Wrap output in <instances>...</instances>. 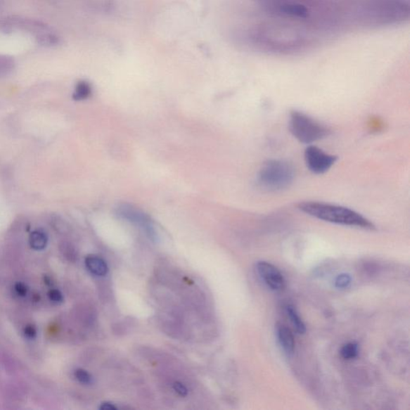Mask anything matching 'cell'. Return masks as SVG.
I'll return each instance as SVG.
<instances>
[{
    "label": "cell",
    "instance_id": "14",
    "mask_svg": "<svg viewBox=\"0 0 410 410\" xmlns=\"http://www.w3.org/2000/svg\"><path fill=\"white\" fill-rule=\"evenodd\" d=\"M91 89L88 82H80L77 84L75 89L73 98L76 101H83L89 98L91 95Z\"/></svg>",
    "mask_w": 410,
    "mask_h": 410
},
{
    "label": "cell",
    "instance_id": "8",
    "mask_svg": "<svg viewBox=\"0 0 410 410\" xmlns=\"http://www.w3.org/2000/svg\"><path fill=\"white\" fill-rule=\"evenodd\" d=\"M117 213L120 217L134 223L141 227L150 238L155 239L157 234L153 227L152 219L136 207L129 205H120L117 209Z\"/></svg>",
    "mask_w": 410,
    "mask_h": 410
},
{
    "label": "cell",
    "instance_id": "18",
    "mask_svg": "<svg viewBox=\"0 0 410 410\" xmlns=\"http://www.w3.org/2000/svg\"><path fill=\"white\" fill-rule=\"evenodd\" d=\"M75 378H77L79 383L84 385H91L94 383V378L91 375L83 369H77L74 373Z\"/></svg>",
    "mask_w": 410,
    "mask_h": 410
},
{
    "label": "cell",
    "instance_id": "2",
    "mask_svg": "<svg viewBox=\"0 0 410 410\" xmlns=\"http://www.w3.org/2000/svg\"><path fill=\"white\" fill-rule=\"evenodd\" d=\"M293 23L277 20L260 23L248 32L256 49L275 55H297L314 48L316 38L307 28Z\"/></svg>",
    "mask_w": 410,
    "mask_h": 410
},
{
    "label": "cell",
    "instance_id": "15",
    "mask_svg": "<svg viewBox=\"0 0 410 410\" xmlns=\"http://www.w3.org/2000/svg\"><path fill=\"white\" fill-rule=\"evenodd\" d=\"M37 40L39 44L49 46V47L56 45L60 41V39L55 36L54 34L50 33V31L39 34L37 36Z\"/></svg>",
    "mask_w": 410,
    "mask_h": 410
},
{
    "label": "cell",
    "instance_id": "5",
    "mask_svg": "<svg viewBox=\"0 0 410 410\" xmlns=\"http://www.w3.org/2000/svg\"><path fill=\"white\" fill-rule=\"evenodd\" d=\"M295 179V169L288 161L270 160L267 161L257 175L260 188L268 192H280L290 188Z\"/></svg>",
    "mask_w": 410,
    "mask_h": 410
},
{
    "label": "cell",
    "instance_id": "19",
    "mask_svg": "<svg viewBox=\"0 0 410 410\" xmlns=\"http://www.w3.org/2000/svg\"><path fill=\"white\" fill-rule=\"evenodd\" d=\"M350 283H351L350 276L347 274H342L338 276L336 280V286L340 288H347Z\"/></svg>",
    "mask_w": 410,
    "mask_h": 410
},
{
    "label": "cell",
    "instance_id": "12",
    "mask_svg": "<svg viewBox=\"0 0 410 410\" xmlns=\"http://www.w3.org/2000/svg\"><path fill=\"white\" fill-rule=\"evenodd\" d=\"M49 243L48 235L43 230H34L29 238V244L34 250H44Z\"/></svg>",
    "mask_w": 410,
    "mask_h": 410
},
{
    "label": "cell",
    "instance_id": "10",
    "mask_svg": "<svg viewBox=\"0 0 410 410\" xmlns=\"http://www.w3.org/2000/svg\"><path fill=\"white\" fill-rule=\"evenodd\" d=\"M276 333L283 350L287 354L292 355L295 350V339L290 329L284 325H278Z\"/></svg>",
    "mask_w": 410,
    "mask_h": 410
},
{
    "label": "cell",
    "instance_id": "17",
    "mask_svg": "<svg viewBox=\"0 0 410 410\" xmlns=\"http://www.w3.org/2000/svg\"><path fill=\"white\" fill-rule=\"evenodd\" d=\"M15 65L14 60L8 56H0V77L8 74L13 70Z\"/></svg>",
    "mask_w": 410,
    "mask_h": 410
},
{
    "label": "cell",
    "instance_id": "6",
    "mask_svg": "<svg viewBox=\"0 0 410 410\" xmlns=\"http://www.w3.org/2000/svg\"><path fill=\"white\" fill-rule=\"evenodd\" d=\"M290 130L297 140L311 144L328 136L329 130L309 115L302 112L293 111L290 115Z\"/></svg>",
    "mask_w": 410,
    "mask_h": 410
},
{
    "label": "cell",
    "instance_id": "9",
    "mask_svg": "<svg viewBox=\"0 0 410 410\" xmlns=\"http://www.w3.org/2000/svg\"><path fill=\"white\" fill-rule=\"evenodd\" d=\"M257 272L272 290L281 291L286 287V280L279 269L267 262H259L256 264Z\"/></svg>",
    "mask_w": 410,
    "mask_h": 410
},
{
    "label": "cell",
    "instance_id": "11",
    "mask_svg": "<svg viewBox=\"0 0 410 410\" xmlns=\"http://www.w3.org/2000/svg\"><path fill=\"white\" fill-rule=\"evenodd\" d=\"M86 268L91 274L105 276L108 273V267L103 260L97 256H88L85 258Z\"/></svg>",
    "mask_w": 410,
    "mask_h": 410
},
{
    "label": "cell",
    "instance_id": "20",
    "mask_svg": "<svg viewBox=\"0 0 410 410\" xmlns=\"http://www.w3.org/2000/svg\"><path fill=\"white\" fill-rule=\"evenodd\" d=\"M49 297L54 303H61L63 301V294L60 290H51L49 293Z\"/></svg>",
    "mask_w": 410,
    "mask_h": 410
},
{
    "label": "cell",
    "instance_id": "23",
    "mask_svg": "<svg viewBox=\"0 0 410 410\" xmlns=\"http://www.w3.org/2000/svg\"><path fill=\"white\" fill-rule=\"evenodd\" d=\"M25 334L27 338L33 339L37 337V328L32 325L27 326L25 328Z\"/></svg>",
    "mask_w": 410,
    "mask_h": 410
},
{
    "label": "cell",
    "instance_id": "21",
    "mask_svg": "<svg viewBox=\"0 0 410 410\" xmlns=\"http://www.w3.org/2000/svg\"><path fill=\"white\" fill-rule=\"evenodd\" d=\"M173 390L177 392V394L181 397H186L188 394V391L186 387L181 383L177 382L173 384Z\"/></svg>",
    "mask_w": 410,
    "mask_h": 410
},
{
    "label": "cell",
    "instance_id": "22",
    "mask_svg": "<svg viewBox=\"0 0 410 410\" xmlns=\"http://www.w3.org/2000/svg\"><path fill=\"white\" fill-rule=\"evenodd\" d=\"M15 290L19 296L25 297L27 294L28 288L25 284H23V283H17L15 286Z\"/></svg>",
    "mask_w": 410,
    "mask_h": 410
},
{
    "label": "cell",
    "instance_id": "7",
    "mask_svg": "<svg viewBox=\"0 0 410 410\" xmlns=\"http://www.w3.org/2000/svg\"><path fill=\"white\" fill-rule=\"evenodd\" d=\"M305 164L314 174H324L337 162L336 155L328 154L322 149L310 146L305 151Z\"/></svg>",
    "mask_w": 410,
    "mask_h": 410
},
{
    "label": "cell",
    "instance_id": "16",
    "mask_svg": "<svg viewBox=\"0 0 410 410\" xmlns=\"http://www.w3.org/2000/svg\"><path fill=\"white\" fill-rule=\"evenodd\" d=\"M357 354L358 346L355 343L346 344L343 346L342 350H340V354L346 360L354 359L357 356Z\"/></svg>",
    "mask_w": 410,
    "mask_h": 410
},
{
    "label": "cell",
    "instance_id": "3",
    "mask_svg": "<svg viewBox=\"0 0 410 410\" xmlns=\"http://www.w3.org/2000/svg\"><path fill=\"white\" fill-rule=\"evenodd\" d=\"M409 0H358L351 17L365 27H386L409 20Z\"/></svg>",
    "mask_w": 410,
    "mask_h": 410
},
{
    "label": "cell",
    "instance_id": "13",
    "mask_svg": "<svg viewBox=\"0 0 410 410\" xmlns=\"http://www.w3.org/2000/svg\"><path fill=\"white\" fill-rule=\"evenodd\" d=\"M287 313L297 332L300 334H304L306 332V327L301 317L297 314L296 309L292 305H288Z\"/></svg>",
    "mask_w": 410,
    "mask_h": 410
},
{
    "label": "cell",
    "instance_id": "1",
    "mask_svg": "<svg viewBox=\"0 0 410 410\" xmlns=\"http://www.w3.org/2000/svg\"><path fill=\"white\" fill-rule=\"evenodd\" d=\"M270 15L319 30H335L346 20V11L338 0H258Z\"/></svg>",
    "mask_w": 410,
    "mask_h": 410
},
{
    "label": "cell",
    "instance_id": "24",
    "mask_svg": "<svg viewBox=\"0 0 410 410\" xmlns=\"http://www.w3.org/2000/svg\"><path fill=\"white\" fill-rule=\"evenodd\" d=\"M101 410H117L118 408L115 406V404L109 402H103L99 407Z\"/></svg>",
    "mask_w": 410,
    "mask_h": 410
},
{
    "label": "cell",
    "instance_id": "4",
    "mask_svg": "<svg viewBox=\"0 0 410 410\" xmlns=\"http://www.w3.org/2000/svg\"><path fill=\"white\" fill-rule=\"evenodd\" d=\"M298 209L310 217L326 222L373 230L374 224L359 212L343 206L307 201L298 205Z\"/></svg>",
    "mask_w": 410,
    "mask_h": 410
}]
</instances>
